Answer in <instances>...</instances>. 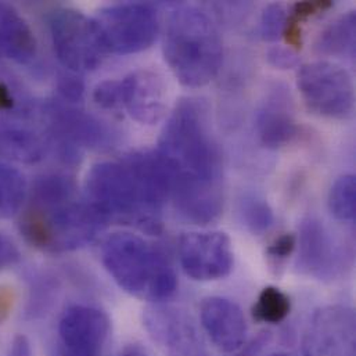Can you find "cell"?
Returning a JSON list of instances; mask_svg holds the SVG:
<instances>
[{
  "label": "cell",
  "instance_id": "obj_1",
  "mask_svg": "<svg viewBox=\"0 0 356 356\" xmlns=\"http://www.w3.org/2000/svg\"><path fill=\"white\" fill-rule=\"evenodd\" d=\"M157 154L179 213L198 225L215 220L223 207L222 161L204 103L179 102L161 132Z\"/></svg>",
  "mask_w": 356,
  "mask_h": 356
},
{
  "label": "cell",
  "instance_id": "obj_2",
  "mask_svg": "<svg viewBox=\"0 0 356 356\" xmlns=\"http://www.w3.org/2000/svg\"><path fill=\"white\" fill-rule=\"evenodd\" d=\"M170 180L156 152H136L122 161L95 164L85 181V200L107 222H125L147 233L161 230Z\"/></svg>",
  "mask_w": 356,
  "mask_h": 356
},
{
  "label": "cell",
  "instance_id": "obj_3",
  "mask_svg": "<svg viewBox=\"0 0 356 356\" xmlns=\"http://www.w3.org/2000/svg\"><path fill=\"white\" fill-rule=\"evenodd\" d=\"M164 57L183 86L202 88L218 75L223 46L211 18L193 6H178L167 19Z\"/></svg>",
  "mask_w": 356,
  "mask_h": 356
},
{
  "label": "cell",
  "instance_id": "obj_4",
  "mask_svg": "<svg viewBox=\"0 0 356 356\" xmlns=\"http://www.w3.org/2000/svg\"><path fill=\"white\" fill-rule=\"evenodd\" d=\"M102 261L114 282L135 298L163 302L177 291L178 279L168 259L138 234L120 232L108 236Z\"/></svg>",
  "mask_w": 356,
  "mask_h": 356
},
{
  "label": "cell",
  "instance_id": "obj_5",
  "mask_svg": "<svg viewBox=\"0 0 356 356\" xmlns=\"http://www.w3.org/2000/svg\"><path fill=\"white\" fill-rule=\"evenodd\" d=\"M108 222L85 198L32 204L21 223L25 238L49 252L74 251L89 244Z\"/></svg>",
  "mask_w": 356,
  "mask_h": 356
},
{
  "label": "cell",
  "instance_id": "obj_6",
  "mask_svg": "<svg viewBox=\"0 0 356 356\" xmlns=\"http://www.w3.org/2000/svg\"><path fill=\"white\" fill-rule=\"evenodd\" d=\"M53 49L60 64L71 72L95 71L107 56L93 18L72 8H57L49 15Z\"/></svg>",
  "mask_w": 356,
  "mask_h": 356
},
{
  "label": "cell",
  "instance_id": "obj_7",
  "mask_svg": "<svg viewBox=\"0 0 356 356\" xmlns=\"http://www.w3.org/2000/svg\"><path fill=\"white\" fill-rule=\"evenodd\" d=\"M93 19L107 54L127 56L147 50L160 31L157 11L147 3L111 4Z\"/></svg>",
  "mask_w": 356,
  "mask_h": 356
},
{
  "label": "cell",
  "instance_id": "obj_8",
  "mask_svg": "<svg viewBox=\"0 0 356 356\" xmlns=\"http://www.w3.org/2000/svg\"><path fill=\"white\" fill-rule=\"evenodd\" d=\"M297 86L314 114L329 120H344L353 114L355 88L343 67L330 61L304 64L297 75Z\"/></svg>",
  "mask_w": 356,
  "mask_h": 356
},
{
  "label": "cell",
  "instance_id": "obj_9",
  "mask_svg": "<svg viewBox=\"0 0 356 356\" xmlns=\"http://www.w3.org/2000/svg\"><path fill=\"white\" fill-rule=\"evenodd\" d=\"M180 265L187 276L198 282L226 277L234 262L233 245L226 233H186L179 238Z\"/></svg>",
  "mask_w": 356,
  "mask_h": 356
},
{
  "label": "cell",
  "instance_id": "obj_10",
  "mask_svg": "<svg viewBox=\"0 0 356 356\" xmlns=\"http://www.w3.org/2000/svg\"><path fill=\"white\" fill-rule=\"evenodd\" d=\"M108 334L110 321L104 312L74 305L60 319L54 356H102Z\"/></svg>",
  "mask_w": 356,
  "mask_h": 356
},
{
  "label": "cell",
  "instance_id": "obj_11",
  "mask_svg": "<svg viewBox=\"0 0 356 356\" xmlns=\"http://www.w3.org/2000/svg\"><path fill=\"white\" fill-rule=\"evenodd\" d=\"M145 327L165 356H207L204 340L191 318L178 308L154 305L146 309Z\"/></svg>",
  "mask_w": 356,
  "mask_h": 356
},
{
  "label": "cell",
  "instance_id": "obj_12",
  "mask_svg": "<svg viewBox=\"0 0 356 356\" xmlns=\"http://www.w3.org/2000/svg\"><path fill=\"white\" fill-rule=\"evenodd\" d=\"M121 108L143 125L161 121L167 106L164 79L150 70H138L120 81Z\"/></svg>",
  "mask_w": 356,
  "mask_h": 356
},
{
  "label": "cell",
  "instance_id": "obj_13",
  "mask_svg": "<svg viewBox=\"0 0 356 356\" xmlns=\"http://www.w3.org/2000/svg\"><path fill=\"white\" fill-rule=\"evenodd\" d=\"M355 315L346 307L319 311L307 340L308 356H354Z\"/></svg>",
  "mask_w": 356,
  "mask_h": 356
},
{
  "label": "cell",
  "instance_id": "obj_14",
  "mask_svg": "<svg viewBox=\"0 0 356 356\" xmlns=\"http://www.w3.org/2000/svg\"><path fill=\"white\" fill-rule=\"evenodd\" d=\"M201 325L218 350L238 351L247 339V322L237 304L220 297L205 298L200 307Z\"/></svg>",
  "mask_w": 356,
  "mask_h": 356
},
{
  "label": "cell",
  "instance_id": "obj_15",
  "mask_svg": "<svg viewBox=\"0 0 356 356\" xmlns=\"http://www.w3.org/2000/svg\"><path fill=\"white\" fill-rule=\"evenodd\" d=\"M255 128L261 143L268 149L277 150L293 142L298 127L286 92L276 89L268 97L257 114Z\"/></svg>",
  "mask_w": 356,
  "mask_h": 356
},
{
  "label": "cell",
  "instance_id": "obj_16",
  "mask_svg": "<svg viewBox=\"0 0 356 356\" xmlns=\"http://www.w3.org/2000/svg\"><path fill=\"white\" fill-rule=\"evenodd\" d=\"M38 53L36 38L19 13L0 3V54L14 63L28 64Z\"/></svg>",
  "mask_w": 356,
  "mask_h": 356
},
{
  "label": "cell",
  "instance_id": "obj_17",
  "mask_svg": "<svg viewBox=\"0 0 356 356\" xmlns=\"http://www.w3.org/2000/svg\"><path fill=\"white\" fill-rule=\"evenodd\" d=\"M301 265L314 275H326L333 269V245L321 222L309 219L301 227Z\"/></svg>",
  "mask_w": 356,
  "mask_h": 356
},
{
  "label": "cell",
  "instance_id": "obj_18",
  "mask_svg": "<svg viewBox=\"0 0 356 356\" xmlns=\"http://www.w3.org/2000/svg\"><path fill=\"white\" fill-rule=\"evenodd\" d=\"M44 152L43 138L33 131L0 122V157L21 163H36L43 159Z\"/></svg>",
  "mask_w": 356,
  "mask_h": 356
},
{
  "label": "cell",
  "instance_id": "obj_19",
  "mask_svg": "<svg viewBox=\"0 0 356 356\" xmlns=\"http://www.w3.org/2000/svg\"><path fill=\"white\" fill-rule=\"evenodd\" d=\"M356 14L350 11L329 25L316 42V50L322 54L350 57L355 56Z\"/></svg>",
  "mask_w": 356,
  "mask_h": 356
},
{
  "label": "cell",
  "instance_id": "obj_20",
  "mask_svg": "<svg viewBox=\"0 0 356 356\" xmlns=\"http://www.w3.org/2000/svg\"><path fill=\"white\" fill-rule=\"evenodd\" d=\"M26 191L24 175L7 164H0V219H8L19 212Z\"/></svg>",
  "mask_w": 356,
  "mask_h": 356
},
{
  "label": "cell",
  "instance_id": "obj_21",
  "mask_svg": "<svg viewBox=\"0 0 356 356\" xmlns=\"http://www.w3.org/2000/svg\"><path fill=\"white\" fill-rule=\"evenodd\" d=\"M291 309L290 298L276 287H265L252 308V316L255 321L269 325L283 322Z\"/></svg>",
  "mask_w": 356,
  "mask_h": 356
},
{
  "label": "cell",
  "instance_id": "obj_22",
  "mask_svg": "<svg viewBox=\"0 0 356 356\" xmlns=\"http://www.w3.org/2000/svg\"><path fill=\"white\" fill-rule=\"evenodd\" d=\"M329 209L341 222H353L356 215V179L344 175L337 179L329 193Z\"/></svg>",
  "mask_w": 356,
  "mask_h": 356
},
{
  "label": "cell",
  "instance_id": "obj_23",
  "mask_svg": "<svg viewBox=\"0 0 356 356\" xmlns=\"http://www.w3.org/2000/svg\"><path fill=\"white\" fill-rule=\"evenodd\" d=\"M241 216L245 225L254 233H264L273 223V213L265 200L258 197H245L241 201Z\"/></svg>",
  "mask_w": 356,
  "mask_h": 356
},
{
  "label": "cell",
  "instance_id": "obj_24",
  "mask_svg": "<svg viewBox=\"0 0 356 356\" xmlns=\"http://www.w3.org/2000/svg\"><path fill=\"white\" fill-rule=\"evenodd\" d=\"M286 11L280 4H269L261 18V35L268 42H276L283 36L286 26Z\"/></svg>",
  "mask_w": 356,
  "mask_h": 356
},
{
  "label": "cell",
  "instance_id": "obj_25",
  "mask_svg": "<svg viewBox=\"0 0 356 356\" xmlns=\"http://www.w3.org/2000/svg\"><path fill=\"white\" fill-rule=\"evenodd\" d=\"M95 103L104 110L121 108L120 100V81H104L93 90Z\"/></svg>",
  "mask_w": 356,
  "mask_h": 356
},
{
  "label": "cell",
  "instance_id": "obj_26",
  "mask_svg": "<svg viewBox=\"0 0 356 356\" xmlns=\"http://www.w3.org/2000/svg\"><path fill=\"white\" fill-rule=\"evenodd\" d=\"M268 61L280 70H289V68H294L300 58L296 50H293L291 47H282V46H276L272 47L268 51Z\"/></svg>",
  "mask_w": 356,
  "mask_h": 356
},
{
  "label": "cell",
  "instance_id": "obj_27",
  "mask_svg": "<svg viewBox=\"0 0 356 356\" xmlns=\"http://www.w3.org/2000/svg\"><path fill=\"white\" fill-rule=\"evenodd\" d=\"M19 259V251L15 243L6 234L0 233V270L15 265Z\"/></svg>",
  "mask_w": 356,
  "mask_h": 356
},
{
  "label": "cell",
  "instance_id": "obj_28",
  "mask_svg": "<svg viewBox=\"0 0 356 356\" xmlns=\"http://www.w3.org/2000/svg\"><path fill=\"white\" fill-rule=\"evenodd\" d=\"M296 245H297V238L294 234H283L272 245H269L266 252L272 258L283 259V258H287L293 252Z\"/></svg>",
  "mask_w": 356,
  "mask_h": 356
},
{
  "label": "cell",
  "instance_id": "obj_29",
  "mask_svg": "<svg viewBox=\"0 0 356 356\" xmlns=\"http://www.w3.org/2000/svg\"><path fill=\"white\" fill-rule=\"evenodd\" d=\"M60 92L65 99L71 102H78L82 97L83 86L81 81H76L75 78H65L60 85Z\"/></svg>",
  "mask_w": 356,
  "mask_h": 356
},
{
  "label": "cell",
  "instance_id": "obj_30",
  "mask_svg": "<svg viewBox=\"0 0 356 356\" xmlns=\"http://www.w3.org/2000/svg\"><path fill=\"white\" fill-rule=\"evenodd\" d=\"M6 356H32V348L25 336H17L11 341Z\"/></svg>",
  "mask_w": 356,
  "mask_h": 356
},
{
  "label": "cell",
  "instance_id": "obj_31",
  "mask_svg": "<svg viewBox=\"0 0 356 356\" xmlns=\"http://www.w3.org/2000/svg\"><path fill=\"white\" fill-rule=\"evenodd\" d=\"M120 356H149L147 353L138 344H132L124 348V351L121 353Z\"/></svg>",
  "mask_w": 356,
  "mask_h": 356
},
{
  "label": "cell",
  "instance_id": "obj_32",
  "mask_svg": "<svg viewBox=\"0 0 356 356\" xmlns=\"http://www.w3.org/2000/svg\"><path fill=\"white\" fill-rule=\"evenodd\" d=\"M272 356H296L293 355V354H286V353H282V354H275V355Z\"/></svg>",
  "mask_w": 356,
  "mask_h": 356
}]
</instances>
